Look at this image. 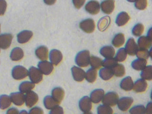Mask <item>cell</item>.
Masks as SVG:
<instances>
[{"label": "cell", "mask_w": 152, "mask_h": 114, "mask_svg": "<svg viewBox=\"0 0 152 114\" xmlns=\"http://www.w3.org/2000/svg\"><path fill=\"white\" fill-rule=\"evenodd\" d=\"M128 1H129V2H135L136 0H127Z\"/></svg>", "instance_id": "obj_52"}, {"label": "cell", "mask_w": 152, "mask_h": 114, "mask_svg": "<svg viewBox=\"0 0 152 114\" xmlns=\"http://www.w3.org/2000/svg\"><path fill=\"white\" fill-rule=\"evenodd\" d=\"M152 113V104L149 103L147 105V108L146 110V114H151Z\"/></svg>", "instance_id": "obj_50"}, {"label": "cell", "mask_w": 152, "mask_h": 114, "mask_svg": "<svg viewBox=\"0 0 152 114\" xmlns=\"http://www.w3.org/2000/svg\"><path fill=\"white\" fill-rule=\"evenodd\" d=\"M39 99L38 95L34 91H29L25 95V103L28 107L31 108L34 106Z\"/></svg>", "instance_id": "obj_11"}, {"label": "cell", "mask_w": 152, "mask_h": 114, "mask_svg": "<svg viewBox=\"0 0 152 114\" xmlns=\"http://www.w3.org/2000/svg\"><path fill=\"white\" fill-rule=\"evenodd\" d=\"M79 106L84 114H88L92 109V102L88 96H84L80 100Z\"/></svg>", "instance_id": "obj_6"}, {"label": "cell", "mask_w": 152, "mask_h": 114, "mask_svg": "<svg viewBox=\"0 0 152 114\" xmlns=\"http://www.w3.org/2000/svg\"><path fill=\"white\" fill-rule=\"evenodd\" d=\"M130 20V17L126 12H121L118 14L116 23L118 26H123L126 24Z\"/></svg>", "instance_id": "obj_24"}, {"label": "cell", "mask_w": 152, "mask_h": 114, "mask_svg": "<svg viewBox=\"0 0 152 114\" xmlns=\"http://www.w3.org/2000/svg\"><path fill=\"white\" fill-rule=\"evenodd\" d=\"M144 30V26L141 23H138L132 29V33L134 36L139 37L141 36Z\"/></svg>", "instance_id": "obj_41"}, {"label": "cell", "mask_w": 152, "mask_h": 114, "mask_svg": "<svg viewBox=\"0 0 152 114\" xmlns=\"http://www.w3.org/2000/svg\"><path fill=\"white\" fill-rule=\"evenodd\" d=\"M39 70L44 75H50L54 70V66L53 64L47 61H42L39 62L38 64Z\"/></svg>", "instance_id": "obj_9"}, {"label": "cell", "mask_w": 152, "mask_h": 114, "mask_svg": "<svg viewBox=\"0 0 152 114\" xmlns=\"http://www.w3.org/2000/svg\"><path fill=\"white\" fill-rule=\"evenodd\" d=\"M113 75L118 77H122L125 74L124 66L121 64H117L112 69Z\"/></svg>", "instance_id": "obj_33"}, {"label": "cell", "mask_w": 152, "mask_h": 114, "mask_svg": "<svg viewBox=\"0 0 152 114\" xmlns=\"http://www.w3.org/2000/svg\"><path fill=\"white\" fill-rule=\"evenodd\" d=\"M35 87V85L34 83L32 82H28L25 81L21 83L20 87L19 90L22 93H27L30 91H31L32 89H33Z\"/></svg>", "instance_id": "obj_30"}, {"label": "cell", "mask_w": 152, "mask_h": 114, "mask_svg": "<svg viewBox=\"0 0 152 114\" xmlns=\"http://www.w3.org/2000/svg\"><path fill=\"white\" fill-rule=\"evenodd\" d=\"M129 113L132 114H146V109L143 105H138L132 108Z\"/></svg>", "instance_id": "obj_42"}, {"label": "cell", "mask_w": 152, "mask_h": 114, "mask_svg": "<svg viewBox=\"0 0 152 114\" xmlns=\"http://www.w3.org/2000/svg\"><path fill=\"white\" fill-rule=\"evenodd\" d=\"M10 97L12 102L17 106H22L25 103V96L22 93H12Z\"/></svg>", "instance_id": "obj_15"}, {"label": "cell", "mask_w": 152, "mask_h": 114, "mask_svg": "<svg viewBox=\"0 0 152 114\" xmlns=\"http://www.w3.org/2000/svg\"><path fill=\"white\" fill-rule=\"evenodd\" d=\"M146 64H147V61L145 59L138 58L134 60L132 63V67L133 69L137 71H140V70H142L145 67Z\"/></svg>", "instance_id": "obj_27"}, {"label": "cell", "mask_w": 152, "mask_h": 114, "mask_svg": "<svg viewBox=\"0 0 152 114\" xmlns=\"http://www.w3.org/2000/svg\"><path fill=\"white\" fill-rule=\"evenodd\" d=\"M141 77L142 79L148 80H151L152 79V66H145L142 70L141 73Z\"/></svg>", "instance_id": "obj_36"}, {"label": "cell", "mask_w": 152, "mask_h": 114, "mask_svg": "<svg viewBox=\"0 0 152 114\" xmlns=\"http://www.w3.org/2000/svg\"><path fill=\"white\" fill-rule=\"evenodd\" d=\"M117 64H118V61L115 58L112 57V58H105L104 61H103L102 66L105 67L112 69Z\"/></svg>", "instance_id": "obj_38"}, {"label": "cell", "mask_w": 152, "mask_h": 114, "mask_svg": "<svg viewBox=\"0 0 152 114\" xmlns=\"http://www.w3.org/2000/svg\"><path fill=\"white\" fill-rule=\"evenodd\" d=\"M125 50L127 54L129 56H134L136 55L137 51L138 50V45L134 40L133 38H131L128 39L125 45Z\"/></svg>", "instance_id": "obj_8"}, {"label": "cell", "mask_w": 152, "mask_h": 114, "mask_svg": "<svg viewBox=\"0 0 152 114\" xmlns=\"http://www.w3.org/2000/svg\"><path fill=\"white\" fill-rule=\"evenodd\" d=\"M28 113L30 114H43V111L41 108L36 107L30 110Z\"/></svg>", "instance_id": "obj_48"}, {"label": "cell", "mask_w": 152, "mask_h": 114, "mask_svg": "<svg viewBox=\"0 0 152 114\" xmlns=\"http://www.w3.org/2000/svg\"><path fill=\"white\" fill-rule=\"evenodd\" d=\"M0 32H1V25H0Z\"/></svg>", "instance_id": "obj_53"}, {"label": "cell", "mask_w": 152, "mask_h": 114, "mask_svg": "<svg viewBox=\"0 0 152 114\" xmlns=\"http://www.w3.org/2000/svg\"><path fill=\"white\" fill-rule=\"evenodd\" d=\"M28 76V70L23 66H15L12 70V77L15 80H21Z\"/></svg>", "instance_id": "obj_4"}, {"label": "cell", "mask_w": 152, "mask_h": 114, "mask_svg": "<svg viewBox=\"0 0 152 114\" xmlns=\"http://www.w3.org/2000/svg\"><path fill=\"white\" fill-rule=\"evenodd\" d=\"M35 53L36 56L42 61H46L48 58V49L45 46H41L38 48Z\"/></svg>", "instance_id": "obj_22"}, {"label": "cell", "mask_w": 152, "mask_h": 114, "mask_svg": "<svg viewBox=\"0 0 152 114\" xmlns=\"http://www.w3.org/2000/svg\"><path fill=\"white\" fill-rule=\"evenodd\" d=\"M28 75L31 82L35 84L40 83L43 79V74L41 71L35 67H31L30 68L28 71Z\"/></svg>", "instance_id": "obj_3"}, {"label": "cell", "mask_w": 152, "mask_h": 114, "mask_svg": "<svg viewBox=\"0 0 152 114\" xmlns=\"http://www.w3.org/2000/svg\"><path fill=\"white\" fill-rule=\"evenodd\" d=\"M100 7L105 14H111L115 9V0H104L102 2Z\"/></svg>", "instance_id": "obj_12"}, {"label": "cell", "mask_w": 152, "mask_h": 114, "mask_svg": "<svg viewBox=\"0 0 152 114\" xmlns=\"http://www.w3.org/2000/svg\"><path fill=\"white\" fill-rule=\"evenodd\" d=\"M135 2V7L138 10H144L147 7L148 0H136Z\"/></svg>", "instance_id": "obj_44"}, {"label": "cell", "mask_w": 152, "mask_h": 114, "mask_svg": "<svg viewBox=\"0 0 152 114\" xmlns=\"http://www.w3.org/2000/svg\"><path fill=\"white\" fill-rule=\"evenodd\" d=\"M152 43V38L149 37L142 36L138 38V47L140 49H148L151 48Z\"/></svg>", "instance_id": "obj_20"}, {"label": "cell", "mask_w": 152, "mask_h": 114, "mask_svg": "<svg viewBox=\"0 0 152 114\" xmlns=\"http://www.w3.org/2000/svg\"><path fill=\"white\" fill-rule=\"evenodd\" d=\"M124 35L123 33H118L114 37L112 40V45L116 48H120L125 43Z\"/></svg>", "instance_id": "obj_29"}, {"label": "cell", "mask_w": 152, "mask_h": 114, "mask_svg": "<svg viewBox=\"0 0 152 114\" xmlns=\"http://www.w3.org/2000/svg\"><path fill=\"white\" fill-rule=\"evenodd\" d=\"M119 99L118 94L115 92H109L104 95L102 103L107 106H115L117 104Z\"/></svg>", "instance_id": "obj_2"}, {"label": "cell", "mask_w": 152, "mask_h": 114, "mask_svg": "<svg viewBox=\"0 0 152 114\" xmlns=\"http://www.w3.org/2000/svg\"><path fill=\"white\" fill-rule=\"evenodd\" d=\"M104 95V91L102 89L94 90L90 95V99L94 103H99L103 99Z\"/></svg>", "instance_id": "obj_18"}, {"label": "cell", "mask_w": 152, "mask_h": 114, "mask_svg": "<svg viewBox=\"0 0 152 114\" xmlns=\"http://www.w3.org/2000/svg\"><path fill=\"white\" fill-rule=\"evenodd\" d=\"M133 102V99L131 97H123L118 100V108L122 111H127L131 106Z\"/></svg>", "instance_id": "obj_10"}, {"label": "cell", "mask_w": 152, "mask_h": 114, "mask_svg": "<svg viewBox=\"0 0 152 114\" xmlns=\"http://www.w3.org/2000/svg\"><path fill=\"white\" fill-rule=\"evenodd\" d=\"M99 75L100 78L104 80H108L113 76V73L110 68L105 67L99 71Z\"/></svg>", "instance_id": "obj_28"}, {"label": "cell", "mask_w": 152, "mask_h": 114, "mask_svg": "<svg viewBox=\"0 0 152 114\" xmlns=\"http://www.w3.org/2000/svg\"><path fill=\"white\" fill-rule=\"evenodd\" d=\"M71 71L73 78L77 82H82L85 78L86 72L82 69L74 66L71 69Z\"/></svg>", "instance_id": "obj_16"}, {"label": "cell", "mask_w": 152, "mask_h": 114, "mask_svg": "<svg viewBox=\"0 0 152 114\" xmlns=\"http://www.w3.org/2000/svg\"><path fill=\"white\" fill-rule=\"evenodd\" d=\"M147 87L148 84L145 79H140L133 85V90L136 93H143L146 91Z\"/></svg>", "instance_id": "obj_19"}, {"label": "cell", "mask_w": 152, "mask_h": 114, "mask_svg": "<svg viewBox=\"0 0 152 114\" xmlns=\"http://www.w3.org/2000/svg\"><path fill=\"white\" fill-rule=\"evenodd\" d=\"M110 18L106 16L101 18L98 22V28L100 31H104L108 28L110 24Z\"/></svg>", "instance_id": "obj_34"}, {"label": "cell", "mask_w": 152, "mask_h": 114, "mask_svg": "<svg viewBox=\"0 0 152 114\" xmlns=\"http://www.w3.org/2000/svg\"><path fill=\"white\" fill-rule=\"evenodd\" d=\"M13 36L11 34H4L0 36V48L7 49L12 43Z\"/></svg>", "instance_id": "obj_14"}, {"label": "cell", "mask_w": 152, "mask_h": 114, "mask_svg": "<svg viewBox=\"0 0 152 114\" xmlns=\"http://www.w3.org/2000/svg\"><path fill=\"white\" fill-rule=\"evenodd\" d=\"M43 103L45 107H46L48 110H51L53 108L56 107L59 104V103L56 102L55 100L51 96H47L44 98Z\"/></svg>", "instance_id": "obj_31"}, {"label": "cell", "mask_w": 152, "mask_h": 114, "mask_svg": "<svg viewBox=\"0 0 152 114\" xmlns=\"http://www.w3.org/2000/svg\"><path fill=\"white\" fill-rule=\"evenodd\" d=\"M24 56L23 51L20 48L13 49L10 54V58L13 61H19L21 60Z\"/></svg>", "instance_id": "obj_25"}, {"label": "cell", "mask_w": 152, "mask_h": 114, "mask_svg": "<svg viewBox=\"0 0 152 114\" xmlns=\"http://www.w3.org/2000/svg\"><path fill=\"white\" fill-rule=\"evenodd\" d=\"M43 1L46 4L48 5H52L56 3V0H43Z\"/></svg>", "instance_id": "obj_51"}, {"label": "cell", "mask_w": 152, "mask_h": 114, "mask_svg": "<svg viewBox=\"0 0 152 114\" xmlns=\"http://www.w3.org/2000/svg\"><path fill=\"white\" fill-rule=\"evenodd\" d=\"M86 0H72L74 5L76 9H80L83 7Z\"/></svg>", "instance_id": "obj_47"}, {"label": "cell", "mask_w": 152, "mask_h": 114, "mask_svg": "<svg viewBox=\"0 0 152 114\" xmlns=\"http://www.w3.org/2000/svg\"><path fill=\"white\" fill-rule=\"evenodd\" d=\"M64 113L63 109L62 107L58 106H56V107L53 108L50 112V114H63Z\"/></svg>", "instance_id": "obj_46"}, {"label": "cell", "mask_w": 152, "mask_h": 114, "mask_svg": "<svg viewBox=\"0 0 152 114\" xmlns=\"http://www.w3.org/2000/svg\"><path fill=\"white\" fill-rule=\"evenodd\" d=\"M113 113V110L109 106L100 105L97 107L98 114H111Z\"/></svg>", "instance_id": "obj_39"}, {"label": "cell", "mask_w": 152, "mask_h": 114, "mask_svg": "<svg viewBox=\"0 0 152 114\" xmlns=\"http://www.w3.org/2000/svg\"><path fill=\"white\" fill-rule=\"evenodd\" d=\"M7 7V3L5 0H0V15L5 14Z\"/></svg>", "instance_id": "obj_45"}, {"label": "cell", "mask_w": 152, "mask_h": 114, "mask_svg": "<svg viewBox=\"0 0 152 114\" xmlns=\"http://www.w3.org/2000/svg\"><path fill=\"white\" fill-rule=\"evenodd\" d=\"M100 54L105 57V58L113 57L115 55V50L114 48L111 46H106L103 47L100 51Z\"/></svg>", "instance_id": "obj_26"}, {"label": "cell", "mask_w": 152, "mask_h": 114, "mask_svg": "<svg viewBox=\"0 0 152 114\" xmlns=\"http://www.w3.org/2000/svg\"><path fill=\"white\" fill-rule=\"evenodd\" d=\"M79 27L84 32L87 33H92L94 31L95 28V23L94 20L88 18L80 22Z\"/></svg>", "instance_id": "obj_5"}, {"label": "cell", "mask_w": 152, "mask_h": 114, "mask_svg": "<svg viewBox=\"0 0 152 114\" xmlns=\"http://www.w3.org/2000/svg\"><path fill=\"white\" fill-rule=\"evenodd\" d=\"M133 85L134 83L131 77H127L121 80L120 86L121 89L128 91H131L133 89Z\"/></svg>", "instance_id": "obj_23"}, {"label": "cell", "mask_w": 152, "mask_h": 114, "mask_svg": "<svg viewBox=\"0 0 152 114\" xmlns=\"http://www.w3.org/2000/svg\"><path fill=\"white\" fill-rule=\"evenodd\" d=\"M136 55H137V57L138 58H141L146 59H148L150 56V52L146 49H138L136 52Z\"/></svg>", "instance_id": "obj_43"}, {"label": "cell", "mask_w": 152, "mask_h": 114, "mask_svg": "<svg viewBox=\"0 0 152 114\" xmlns=\"http://www.w3.org/2000/svg\"><path fill=\"white\" fill-rule=\"evenodd\" d=\"M90 64H91L92 68L95 69H100L103 64V60L95 56H91L90 58Z\"/></svg>", "instance_id": "obj_35"}, {"label": "cell", "mask_w": 152, "mask_h": 114, "mask_svg": "<svg viewBox=\"0 0 152 114\" xmlns=\"http://www.w3.org/2000/svg\"><path fill=\"white\" fill-rule=\"evenodd\" d=\"M49 57L51 63L56 66L58 65L62 61V54L59 50L56 49L51 50L50 53Z\"/></svg>", "instance_id": "obj_13"}, {"label": "cell", "mask_w": 152, "mask_h": 114, "mask_svg": "<svg viewBox=\"0 0 152 114\" xmlns=\"http://www.w3.org/2000/svg\"><path fill=\"white\" fill-rule=\"evenodd\" d=\"M127 57V53L124 48H121L118 50L115 59L118 62H124Z\"/></svg>", "instance_id": "obj_40"}, {"label": "cell", "mask_w": 152, "mask_h": 114, "mask_svg": "<svg viewBox=\"0 0 152 114\" xmlns=\"http://www.w3.org/2000/svg\"><path fill=\"white\" fill-rule=\"evenodd\" d=\"M33 36V33L32 31L29 30H23L17 35V41L21 44L25 43L30 40Z\"/></svg>", "instance_id": "obj_17"}, {"label": "cell", "mask_w": 152, "mask_h": 114, "mask_svg": "<svg viewBox=\"0 0 152 114\" xmlns=\"http://www.w3.org/2000/svg\"><path fill=\"white\" fill-rule=\"evenodd\" d=\"M100 6L99 3L95 0H92L88 2L86 7V10L92 15H96L98 14L100 12Z\"/></svg>", "instance_id": "obj_7"}, {"label": "cell", "mask_w": 152, "mask_h": 114, "mask_svg": "<svg viewBox=\"0 0 152 114\" xmlns=\"http://www.w3.org/2000/svg\"><path fill=\"white\" fill-rule=\"evenodd\" d=\"M90 51L83 50L76 55L75 62L79 67H86L90 64Z\"/></svg>", "instance_id": "obj_1"}, {"label": "cell", "mask_w": 152, "mask_h": 114, "mask_svg": "<svg viewBox=\"0 0 152 114\" xmlns=\"http://www.w3.org/2000/svg\"><path fill=\"white\" fill-rule=\"evenodd\" d=\"M51 94L53 98L60 104L64 97L65 93L64 90L62 88L56 87L53 90Z\"/></svg>", "instance_id": "obj_21"}, {"label": "cell", "mask_w": 152, "mask_h": 114, "mask_svg": "<svg viewBox=\"0 0 152 114\" xmlns=\"http://www.w3.org/2000/svg\"><path fill=\"white\" fill-rule=\"evenodd\" d=\"M97 75V72L96 70L94 68H91L86 73L85 78L88 82L93 83L96 79Z\"/></svg>", "instance_id": "obj_37"}, {"label": "cell", "mask_w": 152, "mask_h": 114, "mask_svg": "<svg viewBox=\"0 0 152 114\" xmlns=\"http://www.w3.org/2000/svg\"><path fill=\"white\" fill-rule=\"evenodd\" d=\"M19 111L17 108H12L7 111V114H18Z\"/></svg>", "instance_id": "obj_49"}, {"label": "cell", "mask_w": 152, "mask_h": 114, "mask_svg": "<svg viewBox=\"0 0 152 114\" xmlns=\"http://www.w3.org/2000/svg\"><path fill=\"white\" fill-rule=\"evenodd\" d=\"M12 104L10 97L7 95H3L0 96V108L1 110H5Z\"/></svg>", "instance_id": "obj_32"}]
</instances>
